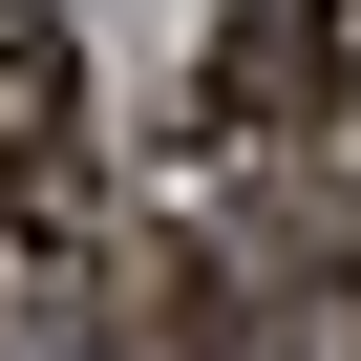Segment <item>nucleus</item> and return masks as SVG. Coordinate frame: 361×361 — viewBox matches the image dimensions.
Listing matches in <instances>:
<instances>
[{
	"instance_id": "f03ea898",
	"label": "nucleus",
	"mask_w": 361,
	"mask_h": 361,
	"mask_svg": "<svg viewBox=\"0 0 361 361\" xmlns=\"http://www.w3.org/2000/svg\"><path fill=\"white\" fill-rule=\"evenodd\" d=\"M319 106V43H298V0H234L213 64H192V170H276V128Z\"/></svg>"
},
{
	"instance_id": "39448f33",
	"label": "nucleus",
	"mask_w": 361,
	"mask_h": 361,
	"mask_svg": "<svg viewBox=\"0 0 361 361\" xmlns=\"http://www.w3.org/2000/svg\"><path fill=\"white\" fill-rule=\"evenodd\" d=\"M340 234H361V85H340Z\"/></svg>"
},
{
	"instance_id": "20e7f679",
	"label": "nucleus",
	"mask_w": 361,
	"mask_h": 361,
	"mask_svg": "<svg viewBox=\"0 0 361 361\" xmlns=\"http://www.w3.org/2000/svg\"><path fill=\"white\" fill-rule=\"evenodd\" d=\"M298 43H319V106L361 85V0H298Z\"/></svg>"
},
{
	"instance_id": "f257e3e1",
	"label": "nucleus",
	"mask_w": 361,
	"mask_h": 361,
	"mask_svg": "<svg viewBox=\"0 0 361 361\" xmlns=\"http://www.w3.org/2000/svg\"><path fill=\"white\" fill-rule=\"evenodd\" d=\"M85 213H106V106H85V43L43 22V0H0V234L64 276V255H85Z\"/></svg>"
},
{
	"instance_id": "7ed1b4c3",
	"label": "nucleus",
	"mask_w": 361,
	"mask_h": 361,
	"mask_svg": "<svg viewBox=\"0 0 361 361\" xmlns=\"http://www.w3.org/2000/svg\"><path fill=\"white\" fill-rule=\"evenodd\" d=\"M213 361H361V276H276V298H234Z\"/></svg>"
}]
</instances>
